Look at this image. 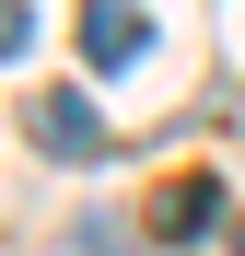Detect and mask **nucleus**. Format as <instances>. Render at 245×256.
Wrapping results in <instances>:
<instances>
[{"instance_id": "f257e3e1", "label": "nucleus", "mask_w": 245, "mask_h": 256, "mask_svg": "<svg viewBox=\"0 0 245 256\" xmlns=\"http://www.w3.org/2000/svg\"><path fill=\"white\" fill-rule=\"evenodd\" d=\"M24 128H35V152H47V163H94V152H105V116L82 105V94H35Z\"/></svg>"}, {"instance_id": "f03ea898", "label": "nucleus", "mask_w": 245, "mask_h": 256, "mask_svg": "<svg viewBox=\"0 0 245 256\" xmlns=\"http://www.w3.org/2000/svg\"><path fill=\"white\" fill-rule=\"evenodd\" d=\"M152 47V12H129V0H82V70H129Z\"/></svg>"}, {"instance_id": "7ed1b4c3", "label": "nucleus", "mask_w": 245, "mask_h": 256, "mask_svg": "<svg viewBox=\"0 0 245 256\" xmlns=\"http://www.w3.org/2000/svg\"><path fill=\"white\" fill-rule=\"evenodd\" d=\"M210 210H222V198H210V175H175V186L152 198V233H163V244H187V233H210Z\"/></svg>"}, {"instance_id": "20e7f679", "label": "nucleus", "mask_w": 245, "mask_h": 256, "mask_svg": "<svg viewBox=\"0 0 245 256\" xmlns=\"http://www.w3.org/2000/svg\"><path fill=\"white\" fill-rule=\"evenodd\" d=\"M24 35H35V12H24V0H0V58H24Z\"/></svg>"}]
</instances>
